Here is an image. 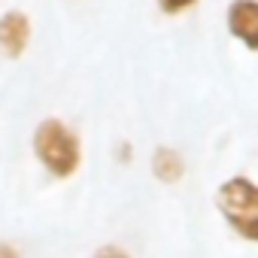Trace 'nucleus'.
Masks as SVG:
<instances>
[{"instance_id":"nucleus-5","label":"nucleus","mask_w":258,"mask_h":258,"mask_svg":"<svg viewBox=\"0 0 258 258\" xmlns=\"http://www.w3.org/2000/svg\"><path fill=\"white\" fill-rule=\"evenodd\" d=\"M149 170L161 185H179L188 173L182 152H176L173 146H155L152 158H149Z\"/></svg>"},{"instance_id":"nucleus-2","label":"nucleus","mask_w":258,"mask_h":258,"mask_svg":"<svg viewBox=\"0 0 258 258\" xmlns=\"http://www.w3.org/2000/svg\"><path fill=\"white\" fill-rule=\"evenodd\" d=\"M216 210L225 225L246 243H258V185L246 173H234L216 188Z\"/></svg>"},{"instance_id":"nucleus-7","label":"nucleus","mask_w":258,"mask_h":258,"mask_svg":"<svg viewBox=\"0 0 258 258\" xmlns=\"http://www.w3.org/2000/svg\"><path fill=\"white\" fill-rule=\"evenodd\" d=\"M91 258H134L131 252H127L124 246H118V243H103V246H97L94 249V255Z\"/></svg>"},{"instance_id":"nucleus-6","label":"nucleus","mask_w":258,"mask_h":258,"mask_svg":"<svg viewBox=\"0 0 258 258\" xmlns=\"http://www.w3.org/2000/svg\"><path fill=\"white\" fill-rule=\"evenodd\" d=\"M155 4H158V10L164 13V16H182V13H188V10H195L198 4H201V0H155Z\"/></svg>"},{"instance_id":"nucleus-4","label":"nucleus","mask_w":258,"mask_h":258,"mask_svg":"<svg viewBox=\"0 0 258 258\" xmlns=\"http://www.w3.org/2000/svg\"><path fill=\"white\" fill-rule=\"evenodd\" d=\"M225 28L246 52H258V0H231Z\"/></svg>"},{"instance_id":"nucleus-8","label":"nucleus","mask_w":258,"mask_h":258,"mask_svg":"<svg viewBox=\"0 0 258 258\" xmlns=\"http://www.w3.org/2000/svg\"><path fill=\"white\" fill-rule=\"evenodd\" d=\"M0 258H25V255H22V249H16L13 243H4V240H0Z\"/></svg>"},{"instance_id":"nucleus-1","label":"nucleus","mask_w":258,"mask_h":258,"mask_svg":"<svg viewBox=\"0 0 258 258\" xmlns=\"http://www.w3.org/2000/svg\"><path fill=\"white\" fill-rule=\"evenodd\" d=\"M31 152L52 179H73L82 170V137L64 118H43L31 134Z\"/></svg>"},{"instance_id":"nucleus-3","label":"nucleus","mask_w":258,"mask_h":258,"mask_svg":"<svg viewBox=\"0 0 258 258\" xmlns=\"http://www.w3.org/2000/svg\"><path fill=\"white\" fill-rule=\"evenodd\" d=\"M34 40V22L25 10H7L0 16V55L19 61L31 49Z\"/></svg>"},{"instance_id":"nucleus-9","label":"nucleus","mask_w":258,"mask_h":258,"mask_svg":"<svg viewBox=\"0 0 258 258\" xmlns=\"http://www.w3.org/2000/svg\"><path fill=\"white\" fill-rule=\"evenodd\" d=\"M115 152H118V161L121 164H131V143H118Z\"/></svg>"}]
</instances>
